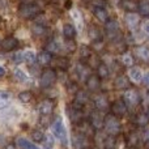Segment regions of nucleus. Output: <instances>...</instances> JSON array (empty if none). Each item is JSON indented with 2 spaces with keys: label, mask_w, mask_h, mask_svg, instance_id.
I'll list each match as a JSON object with an SVG mask.
<instances>
[{
  "label": "nucleus",
  "mask_w": 149,
  "mask_h": 149,
  "mask_svg": "<svg viewBox=\"0 0 149 149\" xmlns=\"http://www.w3.org/2000/svg\"><path fill=\"white\" fill-rule=\"evenodd\" d=\"M10 101V94L5 90H0V110L5 109L8 105H9Z\"/></svg>",
  "instance_id": "obj_36"
},
{
  "label": "nucleus",
  "mask_w": 149,
  "mask_h": 149,
  "mask_svg": "<svg viewBox=\"0 0 149 149\" xmlns=\"http://www.w3.org/2000/svg\"><path fill=\"white\" fill-rule=\"evenodd\" d=\"M26 149H39V148L37 147V145H34V144H30V145H29V147L26 148Z\"/></svg>",
  "instance_id": "obj_51"
},
{
  "label": "nucleus",
  "mask_w": 149,
  "mask_h": 149,
  "mask_svg": "<svg viewBox=\"0 0 149 149\" xmlns=\"http://www.w3.org/2000/svg\"><path fill=\"white\" fill-rule=\"evenodd\" d=\"M141 26H143V29H144L145 33H147L148 36H149V20H148V21H144Z\"/></svg>",
  "instance_id": "obj_47"
},
{
  "label": "nucleus",
  "mask_w": 149,
  "mask_h": 149,
  "mask_svg": "<svg viewBox=\"0 0 149 149\" xmlns=\"http://www.w3.org/2000/svg\"><path fill=\"white\" fill-rule=\"evenodd\" d=\"M143 140V135H139L137 132H131L127 137V145L131 148H136Z\"/></svg>",
  "instance_id": "obj_28"
},
{
  "label": "nucleus",
  "mask_w": 149,
  "mask_h": 149,
  "mask_svg": "<svg viewBox=\"0 0 149 149\" xmlns=\"http://www.w3.org/2000/svg\"><path fill=\"white\" fill-rule=\"evenodd\" d=\"M76 74L80 80L86 81V79L92 74V70H90V67L85 62H79L76 64Z\"/></svg>",
  "instance_id": "obj_15"
},
{
  "label": "nucleus",
  "mask_w": 149,
  "mask_h": 149,
  "mask_svg": "<svg viewBox=\"0 0 149 149\" xmlns=\"http://www.w3.org/2000/svg\"><path fill=\"white\" fill-rule=\"evenodd\" d=\"M105 33H106V36L110 38V41H115V39L122 38L120 26H119L118 21L111 18L107 22H105Z\"/></svg>",
  "instance_id": "obj_6"
},
{
  "label": "nucleus",
  "mask_w": 149,
  "mask_h": 149,
  "mask_svg": "<svg viewBox=\"0 0 149 149\" xmlns=\"http://www.w3.org/2000/svg\"><path fill=\"white\" fill-rule=\"evenodd\" d=\"M71 144L73 149H88L89 147V137L84 136L80 132H74L71 137Z\"/></svg>",
  "instance_id": "obj_8"
},
{
  "label": "nucleus",
  "mask_w": 149,
  "mask_h": 149,
  "mask_svg": "<svg viewBox=\"0 0 149 149\" xmlns=\"http://www.w3.org/2000/svg\"><path fill=\"white\" fill-rule=\"evenodd\" d=\"M103 145H105V149H115L116 147V140L115 136H107L103 141Z\"/></svg>",
  "instance_id": "obj_42"
},
{
  "label": "nucleus",
  "mask_w": 149,
  "mask_h": 149,
  "mask_svg": "<svg viewBox=\"0 0 149 149\" xmlns=\"http://www.w3.org/2000/svg\"><path fill=\"white\" fill-rule=\"evenodd\" d=\"M103 128L107 132L109 136H118L122 132V124L119 120L118 116H115L114 114H107L105 116V124H103Z\"/></svg>",
  "instance_id": "obj_2"
},
{
  "label": "nucleus",
  "mask_w": 149,
  "mask_h": 149,
  "mask_svg": "<svg viewBox=\"0 0 149 149\" xmlns=\"http://www.w3.org/2000/svg\"><path fill=\"white\" fill-rule=\"evenodd\" d=\"M135 55H136V58H139L140 60L148 63L149 62V47L137 46L136 49H135Z\"/></svg>",
  "instance_id": "obj_23"
},
{
  "label": "nucleus",
  "mask_w": 149,
  "mask_h": 149,
  "mask_svg": "<svg viewBox=\"0 0 149 149\" xmlns=\"http://www.w3.org/2000/svg\"><path fill=\"white\" fill-rule=\"evenodd\" d=\"M67 114H68V118H70L71 123L74 124V126L84 119V116H82V109L76 107V106H73L72 103H71V106H68Z\"/></svg>",
  "instance_id": "obj_12"
},
{
  "label": "nucleus",
  "mask_w": 149,
  "mask_h": 149,
  "mask_svg": "<svg viewBox=\"0 0 149 149\" xmlns=\"http://www.w3.org/2000/svg\"><path fill=\"white\" fill-rule=\"evenodd\" d=\"M134 123L136 124L137 127H140V128L147 127L149 124V116H148L147 111H144V113H143V111L141 113H137L134 118Z\"/></svg>",
  "instance_id": "obj_22"
},
{
  "label": "nucleus",
  "mask_w": 149,
  "mask_h": 149,
  "mask_svg": "<svg viewBox=\"0 0 149 149\" xmlns=\"http://www.w3.org/2000/svg\"><path fill=\"white\" fill-rule=\"evenodd\" d=\"M46 50L51 54H58V52L62 50V43H60L58 39L51 38L49 42L46 43Z\"/></svg>",
  "instance_id": "obj_27"
},
{
  "label": "nucleus",
  "mask_w": 149,
  "mask_h": 149,
  "mask_svg": "<svg viewBox=\"0 0 149 149\" xmlns=\"http://www.w3.org/2000/svg\"><path fill=\"white\" fill-rule=\"evenodd\" d=\"M126 24L131 30H136L139 24H140L139 16H137L135 12H128V15L126 16Z\"/></svg>",
  "instance_id": "obj_21"
},
{
  "label": "nucleus",
  "mask_w": 149,
  "mask_h": 149,
  "mask_svg": "<svg viewBox=\"0 0 149 149\" xmlns=\"http://www.w3.org/2000/svg\"><path fill=\"white\" fill-rule=\"evenodd\" d=\"M15 144H16V147H17V149H26L31 143L28 141V139H25V137H17Z\"/></svg>",
  "instance_id": "obj_41"
},
{
  "label": "nucleus",
  "mask_w": 149,
  "mask_h": 149,
  "mask_svg": "<svg viewBox=\"0 0 149 149\" xmlns=\"http://www.w3.org/2000/svg\"><path fill=\"white\" fill-rule=\"evenodd\" d=\"M79 56H80V62H85L92 58V49L88 46H80L79 49Z\"/></svg>",
  "instance_id": "obj_30"
},
{
  "label": "nucleus",
  "mask_w": 149,
  "mask_h": 149,
  "mask_svg": "<svg viewBox=\"0 0 149 149\" xmlns=\"http://www.w3.org/2000/svg\"><path fill=\"white\" fill-rule=\"evenodd\" d=\"M37 62L42 65V67H49L52 63V54L49 52L47 50H42L37 55Z\"/></svg>",
  "instance_id": "obj_19"
},
{
  "label": "nucleus",
  "mask_w": 149,
  "mask_h": 149,
  "mask_svg": "<svg viewBox=\"0 0 149 149\" xmlns=\"http://www.w3.org/2000/svg\"><path fill=\"white\" fill-rule=\"evenodd\" d=\"M43 12L42 7L34 0H26L22 1L18 7V15L25 20H31V18L38 17L41 13Z\"/></svg>",
  "instance_id": "obj_1"
},
{
  "label": "nucleus",
  "mask_w": 149,
  "mask_h": 149,
  "mask_svg": "<svg viewBox=\"0 0 149 149\" xmlns=\"http://www.w3.org/2000/svg\"><path fill=\"white\" fill-rule=\"evenodd\" d=\"M63 36H64L65 39H74L76 37V28H74L73 24H64L63 26Z\"/></svg>",
  "instance_id": "obj_29"
},
{
  "label": "nucleus",
  "mask_w": 149,
  "mask_h": 149,
  "mask_svg": "<svg viewBox=\"0 0 149 149\" xmlns=\"http://www.w3.org/2000/svg\"><path fill=\"white\" fill-rule=\"evenodd\" d=\"M88 36H89V39L92 41V43H97V42H102V33L98 28L95 26H90L89 31H88Z\"/></svg>",
  "instance_id": "obj_25"
},
{
  "label": "nucleus",
  "mask_w": 149,
  "mask_h": 149,
  "mask_svg": "<svg viewBox=\"0 0 149 149\" xmlns=\"http://www.w3.org/2000/svg\"><path fill=\"white\" fill-rule=\"evenodd\" d=\"M68 93H74V94H76V93H77V90H79V88H77V84H76V82H73V81H70V84H68Z\"/></svg>",
  "instance_id": "obj_45"
},
{
  "label": "nucleus",
  "mask_w": 149,
  "mask_h": 149,
  "mask_svg": "<svg viewBox=\"0 0 149 149\" xmlns=\"http://www.w3.org/2000/svg\"><path fill=\"white\" fill-rule=\"evenodd\" d=\"M120 5L127 12H136L139 9V3L135 1V0H122Z\"/></svg>",
  "instance_id": "obj_31"
},
{
  "label": "nucleus",
  "mask_w": 149,
  "mask_h": 149,
  "mask_svg": "<svg viewBox=\"0 0 149 149\" xmlns=\"http://www.w3.org/2000/svg\"><path fill=\"white\" fill-rule=\"evenodd\" d=\"M71 4H72V1H71V0H70V1H67V3H65V8H71Z\"/></svg>",
  "instance_id": "obj_52"
},
{
  "label": "nucleus",
  "mask_w": 149,
  "mask_h": 149,
  "mask_svg": "<svg viewBox=\"0 0 149 149\" xmlns=\"http://www.w3.org/2000/svg\"><path fill=\"white\" fill-rule=\"evenodd\" d=\"M147 114H148V116H149V109H148V110H147Z\"/></svg>",
  "instance_id": "obj_54"
},
{
  "label": "nucleus",
  "mask_w": 149,
  "mask_h": 149,
  "mask_svg": "<svg viewBox=\"0 0 149 149\" xmlns=\"http://www.w3.org/2000/svg\"><path fill=\"white\" fill-rule=\"evenodd\" d=\"M148 149H149V143H148Z\"/></svg>",
  "instance_id": "obj_56"
},
{
  "label": "nucleus",
  "mask_w": 149,
  "mask_h": 149,
  "mask_svg": "<svg viewBox=\"0 0 149 149\" xmlns=\"http://www.w3.org/2000/svg\"><path fill=\"white\" fill-rule=\"evenodd\" d=\"M130 79H131L134 82H141V80H143L141 70L137 68V67L131 68V70H130Z\"/></svg>",
  "instance_id": "obj_34"
},
{
  "label": "nucleus",
  "mask_w": 149,
  "mask_h": 149,
  "mask_svg": "<svg viewBox=\"0 0 149 149\" xmlns=\"http://www.w3.org/2000/svg\"><path fill=\"white\" fill-rule=\"evenodd\" d=\"M76 127H77V132L82 134L84 136H86V137H90V136H93V135H94L95 130L93 128V126L90 124L89 120H85V119H82L80 123L76 124Z\"/></svg>",
  "instance_id": "obj_16"
},
{
  "label": "nucleus",
  "mask_w": 149,
  "mask_h": 149,
  "mask_svg": "<svg viewBox=\"0 0 149 149\" xmlns=\"http://www.w3.org/2000/svg\"><path fill=\"white\" fill-rule=\"evenodd\" d=\"M120 63L126 67H132L135 63V58L131 52H123L120 54Z\"/></svg>",
  "instance_id": "obj_32"
},
{
  "label": "nucleus",
  "mask_w": 149,
  "mask_h": 149,
  "mask_svg": "<svg viewBox=\"0 0 149 149\" xmlns=\"http://www.w3.org/2000/svg\"><path fill=\"white\" fill-rule=\"evenodd\" d=\"M20 46V42L15 37H5L1 42H0V49L3 51H13Z\"/></svg>",
  "instance_id": "obj_13"
},
{
  "label": "nucleus",
  "mask_w": 149,
  "mask_h": 149,
  "mask_svg": "<svg viewBox=\"0 0 149 149\" xmlns=\"http://www.w3.org/2000/svg\"><path fill=\"white\" fill-rule=\"evenodd\" d=\"M12 62L16 64H21V63L25 62V58H24V51H16L12 55Z\"/></svg>",
  "instance_id": "obj_43"
},
{
  "label": "nucleus",
  "mask_w": 149,
  "mask_h": 149,
  "mask_svg": "<svg viewBox=\"0 0 149 149\" xmlns=\"http://www.w3.org/2000/svg\"><path fill=\"white\" fill-rule=\"evenodd\" d=\"M89 100H90L89 92L79 89V90H77V93L74 94V98L72 101V105L76 106V107H79V109H84L85 105L89 102Z\"/></svg>",
  "instance_id": "obj_11"
},
{
  "label": "nucleus",
  "mask_w": 149,
  "mask_h": 149,
  "mask_svg": "<svg viewBox=\"0 0 149 149\" xmlns=\"http://www.w3.org/2000/svg\"><path fill=\"white\" fill-rule=\"evenodd\" d=\"M51 130H52V134L54 136L62 143L63 145H67L68 143V135H67V131H65V127H64V123H63V119L60 116H56L55 120L52 122V126H51Z\"/></svg>",
  "instance_id": "obj_3"
},
{
  "label": "nucleus",
  "mask_w": 149,
  "mask_h": 149,
  "mask_svg": "<svg viewBox=\"0 0 149 149\" xmlns=\"http://www.w3.org/2000/svg\"><path fill=\"white\" fill-rule=\"evenodd\" d=\"M95 72H97L95 74H97L101 80H106L110 76V68H109V65L106 64V63L101 62L100 64L97 65V71H95Z\"/></svg>",
  "instance_id": "obj_24"
},
{
  "label": "nucleus",
  "mask_w": 149,
  "mask_h": 149,
  "mask_svg": "<svg viewBox=\"0 0 149 149\" xmlns=\"http://www.w3.org/2000/svg\"><path fill=\"white\" fill-rule=\"evenodd\" d=\"M71 65V60L65 56H56L55 58V67L59 71H67Z\"/></svg>",
  "instance_id": "obj_26"
},
{
  "label": "nucleus",
  "mask_w": 149,
  "mask_h": 149,
  "mask_svg": "<svg viewBox=\"0 0 149 149\" xmlns=\"http://www.w3.org/2000/svg\"><path fill=\"white\" fill-rule=\"evenodd\" d=\"M85 85H86L88 92L95 93L101 89V79L97 74H90L86 79V81H85Z\"/></svg>",
  "instance_id": "obj_17"
},
{
  "label": "nucleus",
  "mask_w": 149,
  "mask_h": 149,
  "mask_svg": "<svg viewBox=\"0 0 149 149\" xmlns=\"http://www.w3.org/2000/svg\"><path fill=\"white\" fill-rule=\"evenodd\" d=\"M137 10L143 17H149V0H140Z\"/></svg>",
  "instance_id": "obj_35"
},
{
  "label": "nucleus",
  "mask_w": 149,
  "mask_h": 149,
  "mask_svg": "<svg viewBox=\"0 0 149 149\" xmlns=\"http://www.w3.org/2000/svg\"><path fill=\"white\" fill-rule=\"evenodd\" d=\"M5 149H17V147H16V144H9V145H7Z\"/></svg>",
  "instance_id": "obj_49"
},
{
  "label": "nucleus",
  "mask_w": 149,
  "mask_h": 149,
  "mask_svg": "<svg viewBox=\"0 0 149 149\" xmlns=\"http://www.w3.org/2000/svg\"><path fill=\"white\" fill-rule=\"evenodd\" d=\"M55 109V102L52 100H43L38 105V113L43 116H49Z\"/></svg>",
  "instance_id": "obj_14"
},
{
  "label": "nucleus",
  "mask_w": 149,
  "mask_h": 149,
  "mask_svg": "<svg viewBox=\"0 0 149 149\" xmlns=\"http://www.w3.org/2000/svg\"><path fill=\"white\" fill-rule=\"evenodd\" d=\"M46 31H47V29L43 24L38 22V24H34V25L31 26V33H33L34 37H42L46 34Z\"/></svg>",
  "instance_id": "obj_33"
},
{
  "label": "nucleus",
  "mask_w": 149,
  "mask_h": 149,
  "mask_svg": "<svg viewBox=\"0 0 149 149\" xmlns=\"http://www.w3.org/2000/svg\"><path fill=\"white\" fill-rule=\"evenodd\" d=\"M13 77H15L17 81H20V82H26L29 80L28 74L24 72L22 70H20V68H16V70L13 71Z\"/></svg>",
  "instance_id": "obj_37"
},
{
  "label": "nucleus",
  "mask_w": 149,
  "mask_h": 149,
  "mask_svg": "<svg viewBox=\"0 0 149 149\" xmlns=\"http://www.w3.org/2000/svg\"><path fill=\"white\" fill-rule=\"evenodd\" d=\"M114 88L116 90H126L128 88H131V80L128 77H126L124 74H119L115 80H114Z\"/></svg>",
  "instance_id": "obj_18"
},
{
  "label": "nucleus",
  "mask_w": 149,
  "mask_h": 149,
  "mask_svg": "<svg viewBox=\"0 0 149 149\" xmlns=\"http://www.w3.org/2000/svg\"><path fill=\"white\" fill-rule=\"evenodd\" d=\"M141 82H143V85H144V86L147 88V89H149V72H148V73H145L144 76H143Z\"/></svg>",
  "instance_id": "obj_46"
},
{
  "label": "nucleus",
  "mask_w": 149,
  "mask_h": 149,
  "mask_svg": "<svg viewBox=\"0 0 149 149\" xmlns=\"http://www.w3.org/2000/svg\"><path fill=\"white\" fill-rule=\"evenodd\" d=\"M93 103H94V107L95 110L101 111V113H106V111L110 110V101L107 100V97H106L105 94H97L94 97V101H93Z\"/></svg>",
  "instance_id": "obj_10"
},
{
  "label": "nucleus",
  "mask_w": 149,
  "mask_h": 149,
  "mask_svg": "<svg viewBox=\"0 0 149 149\" xmlns=\"http://www.w3.org/2000/svg\"><path fill=\"white\" fill-rule=\"evenodd\" d=\"M18 100L22 103H28L33 100V94H31V92H29V90H24V92H21L20 94H18Z\"/></svg>",
  "instance_id": "obj_40"
},
{
  "label": "nucleus",
  "mask_w": 149,
  "mask_h": 149,
  "mask_svg": "<svg viewBox=\"0 0 149 149\" xmlns=\"http://www.w3.org/2000/svg\"><path fill=\"white\" fill-rule=\"evenodd\" d=\"M127 149H135V148H131V147H128V148H127Z\"/></svg>",
  "instance_id": "obj_55"
},
{
  "label": "nucleus",
  "mask_w": 149,
  "mask_h": 149,
  "mask_svg": "<svg viewBox=\"0 0 149 149\" xmlns=\"http://www.w3.org/2000/svg\"><path fill=\"white\" fill-rule=\"evenodd\" d=\"M88 120L90 122V124L93 126V128H94L95 131H98V130L103 128V124H105V116H103V114L101 113V111L93 110L92 113H90Z\"/></svg>",
  "instance_id": "obj_9"
},
{
  "label": "nucleus",
  "mask_w": 149,
  "mask_h": 149,
  "mask_svg": "<svg viewBox=\"0 0 149 149\" xmlns=\"http://www.w3.org/2000/svg\"><path fill=\"white\" fill-rule=\"evenodd\" d=\"M110 111H111V114H114L115 116L122 118V116H124L127 114L128 106H127V103L123 101V98H119V100H115L110 105Z\"/></svg>",
  "instance_id": "obj_7"
},
{
  "label": "nucleus",
  "mask_w": 149,
  "mask_h": 149,
  "mask_svg": "<svg viewBox=\"0 0 149 149\" xmlns=\"http://www.w3.org/2000/svg\"><path fill=\"white\" fill-rule=\"evenodd\" d=\"M56 79H58L56 72H55L54 70H51V68H47V70H45L43 72L41 73L39 85H41V88H43V89H49V88H51L52 85L56 82Z\"/></svg>",
  "instance_id": "obj_5"
},
{
  "label": "nucleus",
  "mask_w": 149,
  "mask_h": 149,
  "mask_svg": "<svg viewBox=\"0 0 149 149\" xmlns=\"http://www.w3.org/2000/svg\"><path fill=\"white\" fill-rule=\"evenodd\" d=\"M4 74H5V70L1 67V65H0V77H3Z\"/></svg>",
  "instance_id": "obj_50"
},
{
  "label": "nucleus",
  "mask_w": 149,
  "mask_h": 149,
  "mask_svg": "<svg viewBox=\"0 0 149 149\" xmlns=\"http://www.w3.org/2000/svg\"><path fill=\"white\" fill-rule=\"evenodd\" d=\"M93 15H94L95 18H97L98 21H101V22H107V21L110 20V15H109L107 9H106L103 5L94 7V9H93Z\"/></svg>",
  "instance_id": "obj_20"
},
{
  "label": "nucleus",
  "mask_w": 149,
  "mask_h": 149,
  "mask_svg": "<svg viewBox=\"0 0 149 149\" xmlns=\"http://www.w3.org/2000/svg\"><path fill=\"white\" fill-rule=\"evenodd\" d=\"M3 22V18H1V16H0V24H1Z\"/></svg>",
  "instance_id": "obj_53"
},
{
  "label": "nucleus",
  "mask_w": 149,
  "mask_h": 149,
  "mask_svg": "<svg viewBox=\"0 0 149 149\" xmlns=\"http://www.w3.org/2000/svg\"><path fill=\"white\" fill-rule=\"evenodd\" d=\"M123 101L127 103L128 107H136L141 102V95H140L139 90L135 88H128L123 92Z\"/></svg>",
  "instance_id": "obj_4"
},
{
  "label": "nucleus",
  "mask_w": 149,
  "mask_h": 149,
  "mask_svg": "<svg viewBox=\"0 0 149 149\" xmlns=\"http://www.w3.org/2000/svg\"><path fill=\"white\" fill-rule=\"evenodd\" d=\"M65 50H67L68 52H73L76 51V43H74V39H65Z\"/></svg>",
  "instance_id": "obj_44"
},
{
  "label": "nucleus",
  "mask_w": 149,
  "mask_h": 149,
  "mask_svg": "<svg viewBox=\"0 0 149 149\" xmlns=\"http://www.w3.org/2000/svg\"><path fill=\"white\" fill-rule=\"evenodd\" d=\"M31 139L36 143H43L45 139H46V135H45L43 131H41V130H34V131L31 132Z\"/></svg>",
  "instance_id": "obj_38"
},
{
  "label": "nucleus",
  "mask_w": 149,
  "mask_h": 149,
  "mask_svg": "<svg viewBox=\"0 0 149 149\" xmlns=\"http://www.w3.org/2000/svg\"><path fill=\"white\" fill-rule=\"evenodd\" d=\"M24 58H25V63H28V64H33V63L37 62V55L31 50L24 51Z\"/></svg>",
  "instance_id": "obj_39"
},
{
  "label": "nucleus",
  "mask_w": 149,
  "mask_h": 149,
  "mask_svg": "<svg viewBox=\"0 0 149 149\" xmlns=\"http://www.w3.org/2000/svg\"><path fill=\"white\" fill-rule=\"evenodd\" d=\"M143 140H144L145 143H149V130H147V131H144V134H143Z\"/></svg>",
  "instance_id": "obj_48"
}]
</instances>
